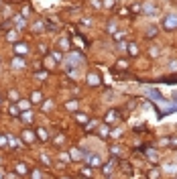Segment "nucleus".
Returning a JSON list of instances; mask_svg holds the SVG:
<instances>
[{"mask_svg": "<svg viewBox=\"0 0 177 179\" xmlns=\"http://www.w3.org/2000/svg\"><path fill=\"white\" fill-rule=\"evenodd\" d=\"M90 83H92V86L100 83V78H96V73H90Z\"/></svg>", "mask_w": 177, "mask_h": 179, "instance_id": "nucleus-1", "label": "nucleus"}, {"mask_svg": "<svg viewBox=\"0 0 177 179\" xmlns=\"http://www.w3.org/2000/svg\"><path fill=\"white\" fill-rule=\"evenodd\" d=\"M61 47L67 49V47H69V41H67V39H61Z\"/></svg>", "mask_w": 177, "mask_h": 179, "instance_id": "nucleus-2", "label": "nucleus"}]
</instances>
